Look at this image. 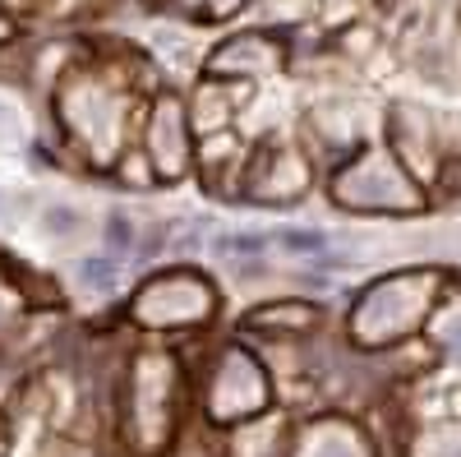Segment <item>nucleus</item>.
Masks as SVG:
<instances>
[{
    "instance_id": "f257e3e1",
    "label": "nucleus",
    "mask_w": 461,
    "mask_h": 457,
    "mask_svg": "<svg viewBox=\"0 0 461 457\" xmlns=\"http://www.w3.org/2000/svg\"><path fill=\"white\" fill-rule=\"evenodd\" d=\"M208 65L212 74H273L282 65V47L267 42L263 32H245V37H230L226 47H217Z\"/></svg>"
},
{
    "instance_id": "f03ea898",
    "label": "nucleus",
    "mask_w": 461,
    "mask_h": 457,
    "mask_svg": "<svg viewBox=\"0 0 461 457\" xmlns=\"http://www.w3.org/2000/svg\"><path fill=\"white\" fill-rule=\"evenodd\" d=\"M0 5H10V10H32L37 0H0Z\"/></svg>"
},
{
    "instance_id": "7ed1b4c3",
    "label": "nucleus",
    "mask_w": 461,
    "mask_h": 457,
    "mask_svg": "<svg viewBox=\"0 0 461 457\" xmlns=\"http://www.w3.org/2000/svg\"><path fill=\"white\" fill-rule=\"evenodd\" d=\"M5 37H10V19H5V14H0V42H5Z\"/></svg>"
},
{
    "instance_id": "20e7f679",
    "label": "nucleus",
    "mask_w": 461,
    "mask_h": 457,
    "mask_svg": "<svg viewBox=\"0 0 461 457\" xmlns=\"http://www.w3.org/2000/svg\"><path fill=\"white\" fill-rule=\"evenodd\" d=\"M65 5H74V0H65Z\"/></svg>"
}]
</instances>
